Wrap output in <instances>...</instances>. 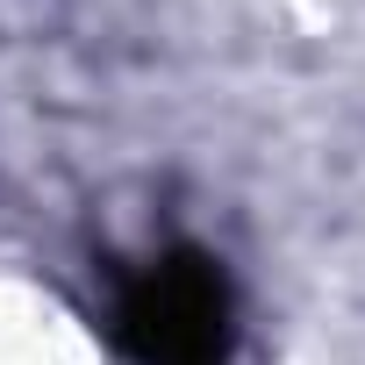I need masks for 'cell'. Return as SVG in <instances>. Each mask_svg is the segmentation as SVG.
I'll use <instances>...</instances> for the list:
<instances>
[{
	"label": "cell",
	"mask_w": 365,
	"mask_h": 365,
	"mask_svg": "<svg viewBox=\"0 0 365 365\" xmlns=\"http://www.w3.org/2000/svg\"><path fill=\"white\" fill-rule=\"evenodd\" d=\"M115 336L136 365H230V279L208 251H165L122 287Z\"/></svg>",
	"instance_id": "1"
}]
</instances>
